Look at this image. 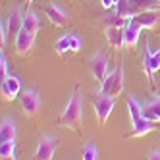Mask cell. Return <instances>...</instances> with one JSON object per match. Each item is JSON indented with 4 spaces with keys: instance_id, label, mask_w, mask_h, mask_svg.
I'll return each mask as SVG.
<instances>
[{
    "instance_id": "obj_1",
    "label": "cell",
    "mask_w": 160,
    "mask_h": 160,
    "mask_svg": "<svg viewBox=\"0 0 160 160\" xmlns=\"http://www.w3.org/2000/svg\"><path fill=\"white\" fill-rule=\"evenodd\" d=\"M58 125L68 128V129H73V131H81L83 129V98H81L79 89L73 91L70 102L66 104L64 112L60 114Z\"/></svg>"
},
{
    "instance_id": "obj_2",
    "label": "cell",
    "mask_w": 160,
    "mask_h": 160,
    "mask_svg": "<svg viewBox=\"0 0 160 160\" xmlns=\"http://www.w3.org/2000/svg\"><path fill=\"white\" fill-rule=\"evenodd\" d=\"M122 91H123V68L118 66V68H114V70L104 77V81L100 83V93L110 95V97L116 98Z\"/></svg>"
},
{
    "instance_id": "obj_3",
    "label": "cell",
    "mask_w": 160,
    "mask_h": 160,
    "mask_svg": "<svg viewBox=\"0 0 160 160\" xmlns=\"http://www.w3.org/2000/svg\"><path fill=\"white\" fill-rule=\"evenodd\" d=\"M93 104H95V114H97V118H98V123L104 125L106 120L110 118L114 106H116V100H114V97H110V95L100 93V95L95 98Z\"/></svg>"
},
{
    "instance_id": "obj_4",
    "label": "cell",
    "mask_w": 160,
    "mask_h": 160,
    "mask_svg": "<svg viewBox=\"0 0 160 160\" xmlns=\"http://www.w3.org/2000/svg\"><path fill=\"white\" fill-rule=\"evenodd\" d=\"M56 147H58V141L56 137L52 135H44L42 139L39 141L37 145V151H35V160H52L54 158V152H56Z\"/></svg>"
},
{
    "instance_id": "obj_5",
    "label": "cell",
    "mask_w": 160,
    "mask_h": 160,
    "mask_svg": "<svg viewBox=\"0 0 160 160\" xmlns=\"http://www.w3.org/2000/svg\"><path fill=\"white\" fill-rule=\"evenodd\" d=\"M21 108H23L25 116H29V118L37 116L39 110H41V97H39L37 91L29 89V91L21 93Z\"/></svg>"
},
{
    "instance_id": "obj_6",
    "label": "cell",
    "mask_w": 160,
    "mask_h": 160,
    "mask_svg": "<svg viewBox=\"0 0 160 160\" xmlns=\"http://www.w3.org/2000/svg\"><path fill=\"white\" fill-rule=\"evenodd\" d=\"M91 72H93V75H95V79L97 81H104V77L108 75L106 72H108V54L106 52H97L93 58H91Z\"/></svg>"
},
{
    "instance_id": "obj_7",
    "label": "cell",
    "mask_w": 160,
    "mask_h": 160,
    "mask_svg": "<svg viewBox=\"0 0 160 160\" xmlns=\"http://www.w3.org/2000/svg\"><path fill=\"white\" fill-rule=\"evenodd\" d=\"M143 68H145V73H147V77H148V81L152 83V75L160 70V47H158V50L152 54L151 52V48H148V44L145 47V62H143Z\"/></svg>"
},
{
    "instance_id": "obj_8",
    "label": "cell",
    "mask_w": 160,
    "mask_h": 160,
    "mask_svg": "<svg viewBox=\"0 0 160 160\" xmlns=\"http://www.w3.org/2000/svg\"><path fill=\"white\" fill-rule=\"evenodd\" d=\"M33 47H35V35H31V33H27L25 29H21L18 35H16V50L19 56H27Z\"/></svg>"
},
{
    "instance_id": "obj_9",
    "label": "cell",
    "mask_w": 160,
    "mask_h": 160,
    "mask_svg": "<svg viewBox=\"0 0 160 160\" xmlns=\"http://www.w3.org/2000/svg\"><path fill=\"white\" fill-rule=\"evenodd\" d=\"M19 91H21V79H19V75H10L8 79L2 81V98L6 102L14 100Z\"/></svg>"
},
{
    "instance_id": "obj_10",
    "label": "cell",
    "mask_w": 160,
    "mask_h": 160,
    "mask_svg": "<svg viewBox=\"0 0 160 160\" xmlns=\"http://www.w3.org/2000/svg\"><path fill=\"white\" fill-rule=\"evenodd\" d=\"M44 12H47V16H48V19H50V23H54L56 27H66L68 23H70V16H68L60 6H56V4L44 6Z\"/></svg>"
},
{
    "instance_id": "obj_11",
    "label": "cell",
    "mask_w": 160,
    "mask_h": 160,
    "mask_svg": "<svg viewBox=\"0 0 160 160\" xmlns=\"http://www.w3.org/2000/svg\"><path fill=\"white\" fill-rule=\"evenodd\" d=\"M104 35H106V41L110 42V47L114 48H122L125 44V29L122 27H106Z\"/></svg>"
},
{
    "instance_id": "obj_12",
    "label": "cell",
    "mask_w": 160,
    "mask_h": 160,
    "mask_svg": "<svg viewBox=\"0 0 160 160\" xmlns=\"http://www.w3.org/2000/svg\"><path fill=\"white\" fill-rule=\"evenodd\" d=\"M23 19H25L23 12H21L19 8H14L8 16V31L12 33V35H18V33L23 29Z\"/></svg>"
},
{
    "instance_id": "obj_13",
    "label": "cell",
    "mask_w": 160,
    "mask_h": 160,
    "mask_svg": "<svg viewBox=\"0 0 160 160\" xmlns=\"http://www.w3.org/2000/svg\"><path fill=\"white\" fill-rule=\"evenodd\" d=\"M133 21H137L143 29H152L158 23V14L154 12V10H145V12L133 16Z\"/></svg>"
},
{
    "instance_id": "obj_14",
    "label": "cell",
    "mask_w": 160,
    "mask_h": 160,
    "mask_svg": "<svg viewBox=\"0 0 160 160\" xmlns=\"http://www.w3.org/2000/svg\"><path fill=\"white\" fill-rule=\"evenodd\" d=\"M141 25L137 23V21H133V18L129 19V25L125 27V47L129 48H135L137 41H139V35H141Z\"/></svg>"
},
{
    "instance_id": "obj_15",
    "label": "cell",
    "mask_w": 160,
    "mask_h": 160,
    "mask_svg": "<svg viewBox=\"0 0 160 160\" xmlns=\"http://www.w3.org/2000/svg\"><path fill=\"white\" fill-rule=\"evenodd\" d=\"M18 135V128L12 118H6L2 120V125H0V141L6 143V141H14Z\"/></svg>"
},
{
    "instance_id": "obj_16",
    "label": "cell",
    "mask_w": 160,
    "mask_h": 160,
    "mask_svg": "<svg viewBox=\"0 0 160 160\" xmlns=\"http://www.w3.org/2000/svg\"><path fill=\"white\" fill-rule=\"evenodd\" d=\"M143 116L151 122H160V95L143 106Z\"/></svg>"
},
{
    "instance_id": "obj_17",
    "label": "cell",
    "mask_w": 160,
    "mask_h": 160,
    "mask_svg": "<svg viewBox=\"0 0 160 160\" xmlns=\"http://www.w3.org/2000/svg\"><path fill=\"white\" fill-rule=\"evenodd\" d=\"M128 110H129V116H131V125L139 123L145 118L143 116V106H141V102L137 100L135 97H129L128 98Z\"/></svg>"
},
{
    "instance_id": "obj_18",
    "label": "cell",
    "mask_w": 160,
    "mask_h": 160,
    "mask_svg": "<svg viewBox=\"0 0 160 160\" xmlns=\"http://www.w3.org/2000/svg\"><path fill=\"white\" fill-rule=\"evenodd\" d=\"M156 128H158V123H156V122H151V120L143 118L139 123H135V125H133V131H131L129 137H141V135H147V133H151V131L156 129Z\"/></svg>"
},
{
    "instance_id": "obj_19",
    "label": "cell",
    "mask_w": 160,
    "mask_h": 160,
    "mask_svg": "<svg viewBox=\"0 0 160 160\" xmlns=\"http://www.w3.org/2000/svg\"><path fill=\"white\" fill-rule=\"evenodd\" d=\"M23 29L27 33H31V35H35L37 37V33L41 29V19L35 12H27L25 14V19H23Z\"/></svg>"
},
{
    "instance_id": "obj_20",
    "label": "cell",
    "mask_w": 160,
    "mask_h": 160,
    "mask_svg": "<svg viewBox=\"0 0 160 160\" xmlns=\"http://www.w3.org/2000/svg\"><path fill=\"white\" fill-rule=\"evenodd\" d=\"M129 19L131 18H123V16H120L116 12V14H110V16L104 18V25L106 27H122V29H125L129 25Z\"/></svg>"
},
{
    "instance_id": "obj_21",
    "label": "cell",
    "mask_w": 160,
    "mask_h": 160,
    "mask_svg": "<svg viewBox=\"0 0 160 160\" xmlns=\"http://www.w3.org/2000/svg\"><path fill=\"white\" fill-rule=\"evenodd\" d=\"M54 50L58 52L60 56H66L68 52L72 50V47H70V35H64V37H60L58 41L54 42Z\"/></svg>"
},
{
    "instance_id": "obj_22",
    "label": "cell",
    "mask_w": 160,
    "mask_h": 160,
    "mask_svg": "<svg viewBox=\"0 0 160 160\" xmlns=\"http://www.w3.org/2000/svg\"><path fill=\"white\" fill-rule=\"evenodd\" d=\"M81 158H83V160H98V148H97L93 143H87V145L83 147Z\"/></svg>"
},
{
    "instance_id": "obj_23",
    "label": "cell",
    "mask_w": 160,
    "mask_h": 160,
    "mask_svg": "<svg viewBox=\"0 0 160 160\" xmlns=\"http://www.w3.org/2000/svg\"><path fill=\"white\" fill-rule=\"evenodd\" d=\"M14 151H16V141H6V143L0 145V156L2 158L14 156Z\"/></svg>"
},
{
    "instance_id": "obj_24",
    "label": "cell",
    "mask_w": 160,
    "mask_h": 160,
    "mask_svg": "<svg viewBox=\"0 0 160 160\" xmlns=\"http://www.w3.org/2000/svg\"><path fill=\"white\" fill-rule=\"evenodd\" d=\"M81 37L75 35V33H70V47H72V52H81Z\"/></svg>"
},
{
    "instance_id": "obj_25",
    "label": "cell",
    "mask_w": 160,
    "mask_h": 160,
    "mask_svg": "<svg viewBox=\"0 0 160 160\" xmlns=\"http://www.w3.org/2000/svg\"><path fill=\"white\" fill-rule=\"evenodd\" d=\"M0 77H2V81L10 77V73H8V58H6L4 52L0 54Z\"/></svg>"
},
{
    "instance_id": "obj_26",
    "label": "cell",
    "mask_w": 160,
    "mask_h": 160,
    "mask_svg": "<svg viewBox=\"0 0 160 160\" xmlns=\"http://www.w3.org/2000/svg\"><path fill=\"white\" fill-rule=\"evenodd\" d=\"M8 35H10V31H8V23H0V44L2 47H6V42H8Z\"/></svg>"
},
{
    "instance_id": "obj_27",
    "label": "cell",
    "mask_w": 160,
    "mask_h": 160,
    "mask_svg": "<svg viewBox=\"0 0 160 160\" xmlns=\"http://www.w3.org/2000/svg\"><path fill=\"white\" fill-rule=\"evenodd\" d=\"M118 2H120V0H102V6H104L106 10H110V8H116Z\"/></svg>"
},
{
    "instance_id": "obj_28",
    "label": "cell",
    "mask_w": 160,
    "mask_h": 160,
    "mask_svg": "<svg viewBox=\"0 0 160 160\" xmlns=\"http://www.w3.org/2000/svg\"><path fill=\"white\" fill-rule=\"evenodd\" d=\"M148 160H160V151H154L152 154H151V158Z\"/></svg>"
},
{
    "instance_id": "obj_29",
    "label": "cell",
    "mask_w": 160,
    "mask_h": 160,
    "mask_svg": "<svg viewBox=\"0 0 160 160\" xmlns=\"http://www.w3.org/2000/svg\"><path fill=\"white\" fill-rule=\"evenodd\" d=\"M2 160H16V156H8V158H2Z\"/></svg>"
},
{
    "instance_id": "obj_30",
    "label": "cell",
    "mask_w": 160,
    "mask_h": 160,
    "mask_svg": "<svg viewBox=\"0 0 160 160\" xmlns=\"http://www.w3.org/2000/svg\"><path fill=\"white\" fill-rule=\"evenodd\" d=\"M27 2H33V0H27Z\"/></svg>"
},
{
    "instance_id": "obj_31",
    "label": "cell",
    "mask_w": 160,
    "mask_h": 160,
    "mask_svg": "<svg viewBox=\"0 0 160 160\" xmlns=\"http://www.w3.org/2000/svg\"><path fill=\"white\" fill-rule=\"evenodd\" d=\"M158 4H160V0H158Z\"/></svg>"
}]
</instances>
